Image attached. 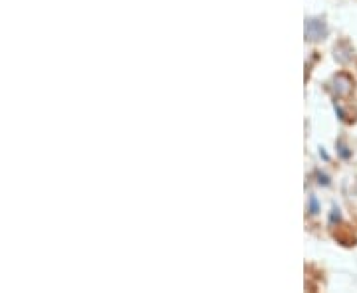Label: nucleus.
Listing matches in <instances>:
<instances>
[{
	"instance_id": "f257e3e1",
	"label": "nucleus",
	"mask_w": 357,
	"mask_h": 293,
	"mask_svg": "<svg viewBox=\"0 0 357 293\" xmlns=\"http://www.w3.org/2000/svg\"><path fill=\"white\" fill-rule=\"evenodd\" d=\"M328 36V24L318 18H310L306 22V38L310 42H319Z\"/></svg>"
}]
</instances>
